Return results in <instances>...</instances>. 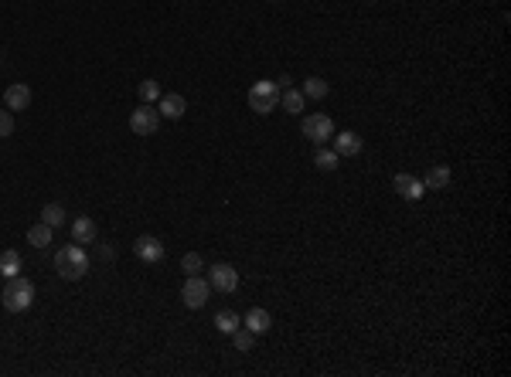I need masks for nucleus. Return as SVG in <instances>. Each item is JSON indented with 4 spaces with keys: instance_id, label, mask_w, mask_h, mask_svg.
Segmentation results:
<instances>
[{
    "instance_id": "obj_3",
    "label": "nucleus",
    "mask_w": 511,
    "mask_h": 377,
    "mask_svg": "<svg viewBox=\"0 0 511 377\" xmlns=\"http://www.w3.org/2000/svg\"><path fill=\"white\" fill-rule=\"evenodd\" d=\"M249 109L259 116H270L279 106V85L270 82V78H263V82H253V89H249Z\"/></svg>"
},
{
    "instance_id": "obj_26",
    "label": "nucleus",
    "mask_w": 511,
    "mask_h": 377,
    "mask_svg": "<svg viewBox=\"0 0 511 377\" xmlns=\"http://www.w3.org/2000/svg\"><path fill=\"white\" fill-rule=\"evenodd\" d=\"M14 136V113L11 109H0V140Z\"/></svg>"
},
{
    "instance_id": "obj_9",
    "label": "nucleus",
    "mask_w": 511,
    "mask_h": 377,
    "mask_svg": "<svg viewBox=\"0 0 511 377\" xmlns=\"http://www.w3.org/2000/svg\"><path fill=\"white\" fill-rule=\"evenodd\" d=\"M392 187H395V194L402 197V201H423V194H426V187H423V180L419 177H413V173H395V180H392Z\"/></svg>"
},
{
    "instance_id": "obj_10",
    "label": "nucleus",
    "mask_w": 511,
    "mask_h": 377,
    "mask_svg": "<svg viewBox=\"0 0 511 377\" xmlns=\"http://www.w3.org/2000/svg\"><path fill=\"white\" fill-rule=\"evenodd\" d=\"M157 113L160 119H184V113H188V99L181 92H167L157 99Z\"/></svg>"
},
{
    "instance_id": "obj_25",
    "label": "nucleus",
    "mask_w": 511,
    "mask_h": 377,
    "mask_svg": "<svg viewBox=\"0 0 511 377\" xmlns=\"http://www.w3.org/2000/svg\"><path fill=\"white\" fill-rule=\"evenodd\" d=\"M201 255H198V252H188V255H184V259H181V272H184V276H198V272H201Z\"/></svg>"
},
{
    "instance_id": "obj_6",
    "label": "nucleus",
    "mask_w": 511,
    "mask_h": 377,
    "mask_svg": "<svg viewBox=\"0 0 511 377\" xmlns=\"http://www.w3.org/2000/svg\"><path fill=\"white\" fill-rule=\"evenodd\" d=\"M157 126H160V113H157V106H137L133 113H130V130L137 132V136H154L157 132Z\"/></svg>"
},
{
    "instance_id": "obj_1",
    "label": "nucleus",
    "mask_w": 511,
    "mask_h": 377,
    "mask_svg": "<svg viewBox=\"0 0 511 377\" xmlns=\"http://www.w3.org/2000/svg\"><path fill=\"white\" fill-rule=\"evenodd\" d=\"M55 272H59L65 283H79L89 276V255L85 248L76 242V245H65L55 252Z\"/></svg>"
},
{
    "instance_id": "obj_23",
    "label": "nucleus",
    "mask_w": 511,
    "mask_h": 377,
    "mask_svg": "<svg viewBox=\"0 0 511 377\" xmlns=\"http://www.w3.org/2000/svg\"><path fill=\"white\" fill-rule=\"evenodd\" d=\"M232 343H236V350H242V354H249L256 343V333L249 330V326H239L236 333H232Z\"/></svg>"
},
{
    "instance_id": "obj_17",
    "label": "nucleus",
    "mask_w": 511,
    "mask_h": 377,
    "mask_svg": "<svg viewBox=\"0 0 511 377\" xmlns=\"http://www.w3.org/2000/svg\"><path fill=\"white\" fill-rule=\"evenodd\" d=\"M279 106H283L290 116H300V113H303V106H307V95L300 92V89H283V95H279Z\"/></svg>"
},
{
    "instance_id": "obj_7",
    "label": "nucleus",
    "mask_w": 511,
    "mask_h": 377,
    "mask_svg": "<svg viewBox=\"0 0 511 377\" xmlns=\"http://www.w3.org/2000/svg\"><path fill=\"white\" fill-rule=\"evenodd\" d=\"M133 252H137V259H140L143 265L164 262V242H160L157 235H137V242H133Z\"/></svg>"
},
{
    "instance_id": "obj_24",
    "label": "nucleus",
    "mask_w": 511,
    "mask_h": 377,
    "mask_svg": "<svg viewBox=\"0 0 511 377\" xmlns=\"http://www.w3.org/2000/svg\"><path fill=\"white\" fill-rule=\"evenodd\" d=\"M160 95H164V92H160V85L154 82V78H143V82H140V99H143L147 106H154Z\"/></svg>"
},
{
    "instance_id": "obj_5",
    "label": "nucleus",
    "mask_w": 511,
    "mask_h": 377,
    "mask_svg": "<svg viewBox=\"0 0 511 377\" xmlns=\"http://www.w3.org/2000/svg\"><path fill=\"white\" fill-rule=\"evenodd\" d=\"M208 296H212V285H208V279H201V276H188L184 285H181V302H184L188 309H205Z\"/></svg>"
},
{
    "instance_id": "obj_27",
    "label": "nucleus",
    "mask_w": 511,
    "mask_h": 377,
    "mask_svg": "<svg viewBox=\"0 0 511 377\" xmlns=\"http://www.w3.org/2000/svg\"><path fill=\"white\" fill-rule=\"evenodd\" d=\"M99 259H102V262H113V259H116V248H113V245H99Z\"/></svg>"
},
{
    "instance_id": "obj_16",
    "label": "nucleus",
    "mask_w": 511,
    "mask_h": 377,
    "mask_svg": "<svg viewBox=\"0 0 511 377\" xmlns=\"http://www.w3.org/2000/svg\"><path fill=\"white\" fill-rule=\"evenodd\" d=\"M52 238H55V228H52V225H44V221H38V225H31V228H28V245H35V248H48V245H52Z\"/></svg>"
},
{
    "instance_id": "obj_21",
    "label": "nucleus",
    "mask_w": 511,
    "mask_h": 377,
    "mask_svg": "<svg viewBox=\"0 0 511 377\" xmlns=\"http://www.w3.org/2000/svg\"><path fill=\"white\" fill-rule=\"evenodd\" d=\"M303 95H307V99H324V95H327V82L320 75L303 78Z\"/></svg>"
},
{
    "instance_id": "obj_8",
    "label": "nucleus",
    "mask_w": 511,
    "mask_h": 377,
    "mask_svg": "<svg viewBox=\"0 0 511 377\" xmlns=\"http://www.w3.org/2000/svg\"><path fill=\"white\" fill-rule=\"evenodd\" d=\"M208 285L218 289V292H236L239 289V272L229 262H218V265H212V272H208Z\"/></svg>"
},
{
    "instance_id": "obj_22",
    "label": "nucleus",
    "mask_w": 511,
    "mask_h": 377,
    "mask_svg": "<svg viewBox=\"0 0 511 377\" xmlns=\"http://www.w3.org/2000/svg\"><path fill=\"white\" fill-rule=\"evenodd\" d=\"M41 221L52 228H61L65 225V208H61V204H44V208H41Z\"/></svg>"
},
{
    "instance_id": "obj_11",
    "label": "nucleus",
    "mask_w": 511,
    "mask_h": 377,
    "mask_svg": "<svg viewBox=\"0 0 511 377\" xmlns=\"http://www.w3.org/2000/svg\"><path fill=\"white\" fill-rule=\"evenodd\" d=\"M4 106H7L11 113H24V109L31 106V89H28L24 82H14V85L4 92Z\"/></svg>"
},
{
    "instance_id": "obj_4",
    "label": "nucleus",
    "mask_w": 511,
    "mask_h": 377,
    "mask_svg": "<svg viewBox=\"0 0 511 377\" xmlns=\"http://www.w3.org/2000/svg\"><path fill=\"white\" fill-rule=\"evenodd\" d=\"M335 123H331V116L327 113H311L303 116V136L311 140V143H317V147H327V140L335 136Z\"/></svg>"
},
{
    "instance_id": "obj_18",
    "label": "nucleus",
    "mask_w": 511,
    "mask_h": 377,
    "mask_svg": "<svg viewBox=\"0 0 511 377\" xmlns=\"http://www.w3.org/2000/svg\"><path fill=\"white\" fill-rule=\"evenodd\" d=\"M215 326H218V333L232 337L239 326H242V316H239V313H232V309H218V313H215Z\"/></svg>"
},
{
    "instance_id": "obj_12",
    "label": "nucleus",
    "mask_w": 511,
    "mask_h": 377,
    "mask_svg": "<svg viewBox=\"0 0 511 377\" xmlns=\"http://www.w3.org/2000/svg\"><path fill=\"white\" fill-rule=\"evenodd\" d=\"M331 140H335L337 156H358V153L365 150V140H361L358 132H335Z\"/></svg>"
},
{
    "instance_id": "obj_13",
    "label": "nucleus",
    "mask_w": 511,
    "mask_h": 377,
    "mask_svg": "<svg viewBox=\"0 0 511 377\" xmlns=\"http://www.w3.org/2000/svg\"><path fill=\"white\" fill-rule=\"evenodd\" d=\"M450 167H443V163H433L430 170H426V177H423V187L426 190H443L450 187Z\"/></svg>"
},
{
    "instance_id": "obj_14",
    "label": "nucleus",
    "mask_w": 511,
    "mask_h": 377,
    "mask_svg": "<svg viewBox=\"0 0 511 377\" xmlns=\"http://www.w3.org/2000/svg\"><path fill=\"white\" fill-rule=\"evenodd\" d=\"M96 221H92V218H85V214H82V218H76V221H72V238H76V242H79V245H92V242H96Z\"/></svg>"
},
{
    "instance_id": "obj_20",
    "label": "nucleus",
    "mask_w": 511,
    "mask_h": 377,
    "mask_svg": "<svg viewBox=\"0 0 511 377\" xmlns=\"http://www.w3.org/2000/svg\"><path fill=\"white\" fill-rule=\"evenodd\" d=\"M20 272V255L14 248H7V252H0V276L4 279H14Z\"/></svg>"
},
{
    "instance_id": "obj_15",
    "label": "nucleus",
    "mask_w": 511,
    "mask_h": 377,
    "mask_svg": "<svg viewBox=\"0 0 511 377\" xmlns=\"http://www.w3.org/2000/svg\"><path fill=\"white\" fill-rule=\"evenodd\" d=\"M242 326H249L256 337H263V333H270V326H273V316H270L266 309H259V306H256V309H249V313H246V323H242Z\"/></svg>"
},
{
    "instance_id": "obj_19",
    "label": "nucleus",
    "mask_w": 511,
    "mask_h": 377,
    "mask_svg": "<svg viewBox=\"0 0 511 377\" xmlns=\"http://www.w3.org/2000/svg\"><path fill=\"white\" fill-rule=\"evenodd\" d=\"M314 167H317V170H324V173H331V170L341 167V156H337L335 150H327V147H317V153H314Z\"/></svg>"
},
{
    "instance_id": "obj_2",
    "label": "nucleus",
    "mask_w": 511,
    "mask_h": 377,
    "mask_svg": "<svg viewBox=\"0 0 511 377\" xmlns=\"http://www.w3.org/2000/svg\"><path fill=\"white\" fill-rule=\"evenodd\" d=\"M0 302H4V309H7V313H28V309L35 306V283H31V279H24V276L7 279L4 292H0Z\"/></svg>"
}]
</instances>
